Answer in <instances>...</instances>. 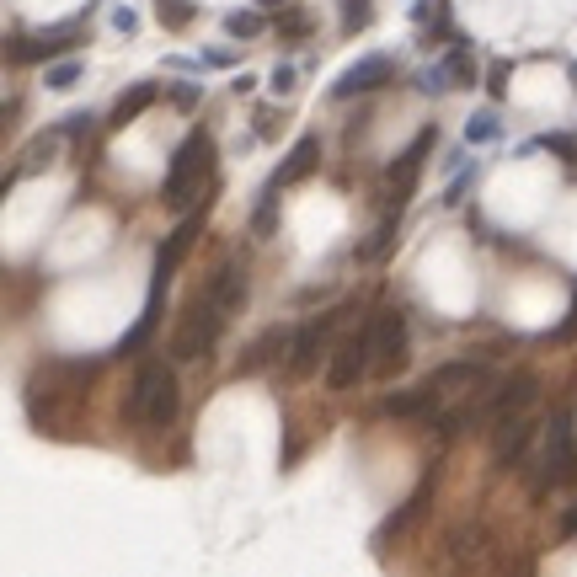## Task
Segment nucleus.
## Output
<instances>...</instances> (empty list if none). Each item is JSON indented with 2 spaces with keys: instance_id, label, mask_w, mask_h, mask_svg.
<instances>
[{
  "instance_id": "nucleus-1",
  "label": "nucleus",
  "mask_w": 577,
  "mask_h": 577,
  "mask_svg": "<svg viewBox=\"0 0 577 577\" xmlns=\"http://www.w3.org/2000/svg\"><path fill=\"white\" fill-rule=\"evenodd\" d=\"M177 374H171L166 364H155V358H145V364L134 369L129 380V407H123V417H129L134 428H155L166 433L171 423H177Z\"/></svg>"
},
{
  "instance_id": "nucleus-2",
  "label": "nucleus",
  "mask_w": 577,
  "mask_h": 577,
  "mask_svg": "<svg viewBox=\"0 0 577 577\" xmlns=\"http://www.w3.org/2000/svg\"><path fill=\"white\" fill-rule=\"evenodd\" d=\"M198 182H214V139L198 129L187 134L177 155H171V171L161 182V204L166 209H198Z\"/></svg>"
},
{
  "instance_id": "nucleus-3",
  "label": "nucleus",
  "mask_w": 577,
  "mask_h": 577,
  "mask_svg": "<svg viewBox=\"0 0 577 577\" xmlns=\"http://www.w3.org/2000/svg\"><path fill=\"white\" fill-rule=\"evenodd\" d=\"M225 321L230 316L209 300V294H193V300L182 305V316H177V332H171V358H177V364H187V358H209L220 332H225Z\"/></svg>"
},
{
  "instance_id": "nucleus-4",
  "label": "nucleus",
  "mask_w": 577,
  "mask_h": 577,
  "mask_svg": "<svg viewBox=\"0 0 577 577\" xmlns=\"http://www.w3.org/2000/svg\"><path fill=\"white\" fill-rule=\"evenodd\" d=\"M369 358H374V332H369V326H358V332H348L337 342L332 364H326V385H332V391H353V385L364 380Z\"/></svg>"
},
{
  "instance_id": "nucleus-5",
  "label": "nucleus",
  "mask_w": 577,
  "mask_h": 577,
  "mask_svg": "<svg viewBox=\"0 0 577 577\" xmlns=\"http://www.w3.org/2000/svg\"><path fill=\"white\" fill-rule=\"evenodd\" d=\"M433 145H439V134H433V129H423V134H417L412 145H407V150H401L396 161H391V171H385V193H391V214H401V204L412 198V187H417V177H423V161H428V150H433Z\"/></svg>"
},
{
  "instance_id": "nucleus-6",
  "label": "nucleus",
  "mask_w": 577,
  "mask_h": 577,
  "mask_svg": "<svg viewBox=\"0 0 577 577\" xmlns=\"http://www.w3.org/2000/svg\"><path fill=\"white\" fill-rule=\"evenodd\" d=\"M391 75H396V59H391V54L358 59V65H348V70L332 81V102H353V97H364V91H380Z\"/></svg>"
},
{
  "instance_id": "nucleus-7",
  "label": "nucleus",
  "mask_w": 577,
  "mask_h": 577,
  "mask_svg": "<svg viewBox=\"0 0 577 577\" xmlns=\"http://www.w3.org/2000/svg\"><path fill=\"white\" fill-rule=\"evenodd\" d=\"M332 326H337V310H332V316L305 321L300 332H294V348H289V380H310V374H316L321 353H326V337H332Z\"/></svg>"
},
{
  "instance_id": "nucleus-8",
  "label": "nucleus",
  "mask_w": 577,
  "mask_h": 577,
  "mask_svg": "<svg viewBox=\"0 0 577 577\" xmlns=\"http://www.w3.org/2000/svg\"><path fill=\"white\" fill-rule=\"evenodd\" d=\"M433 492H439V465H428V476L417 481V492H412L407 503H401V508L391 513V519L380 524V535H374V545H391L396 535H407V529H417V524H423V519H428V503H433Z\"/></svg>"
},
{
  "instance_id": "nucleus-9",
  "label": "nucleus",
  "mask_w": 577,
  "mask_h": 577,
  "mask_svg": "<svg viewBox=\"0 0 577 577\" xmlns=\"http://www.w3.org/2000/svg\"><path fill=\"white\" fill-rule=\"evenodd\" d=\"M198 230H204V209L198 214H187V220L171 230V236L161 241V262H155V273H150V294H166V284H171V273L182 268V257H187V246L198 241Z\"/></svg>"
},
{
  "instance_id": "nucleus-10",
  "label": "nucleus",
  "mask_w": 577,
  "mask_h": 577,
  "mask_svg": "<svg viewBox=\"0 0 577 577\" xmlns=\"http://www.w3.org/2000/svg\"><path fill=\"white\" fill-rule=\"evenodd\" d=\"M529 444H535V423L519 412H508L503 423H497L492 433V460H497V471H519L524 455H529Z\"/></svg>"
},
{
  "instance_id": "nucleus-11",
  "label": "nucleus",
  "mask_w": 577,
  "mask_h": 577,
  "mask_svg": "<svg viewBox=\"0 0 577 577\" xmlns=\"http://www.w3.org/2000/svg\"><path fill=\"white\" fill-rule=\"evenodd\" d=\"M369 332H374V358H380V369L396 374L401 358H407V316H401V310H380V321H374Z\"/></svg>"
},
{
  "instance_id": "nucleus-12",
  "label": "nucleus",
  "mask_w": 577,
  "mask_h": 577,
  "mask_svg": "<svg viewBox=\"0 0 577 577\" xmlns=\"http://www.w3.org/2000/svg\"><path fill=\"white\" fill-rule=\"evenodd\" d=\"M75 43H81V27H75V22H65V27H49V33H43V38H33V43L11 38V65H43V59H54V54L75 49Z\"/></svg>"
},
{
  "instance_id": "nucleus-13",
  "label": "nucleus",
  "mask_w": 577,
  "mask_h": 577,
  "mask_svg": "<svg viewBox=\"0 0 577 577\" xmlns=\"http://www.w3.org/2000/svg\"><path fill=\"white\" fill-rule=\"evenodd\" d=\"M289 348H294V332H284V326H268V332H262V337L252 342V348H246V353L236 358V380H241V374H257V369H268L273 358H284Z\"/></svg>"
},
{
  "instance_id": "nucleus-14",
  "label": "nucleus",
  "mask_w": 577,
  "mask_h": 577,
  "mask_svg": "<svg viewBox=\"0 0 577 577\" xmlns=\"http://www.w3.org/2000/svg\"><path fill=\"white\" fill-rule=\"evenodd\" d=\"M316 166H321V139H316V134L294 139V150L284 155V166L273 171V187H294V182L316 177Z\"/></svg>"
},
{
  "instance_id": "nucleus-15",
  "label": "nucleus",
  "mask_w": 577,
  "mask_h": 577,
  "mask_svg": "<svg viewBox=\"0 0 577 577\" xmlns=\"http://www.w3.org/2000/svg\"><path fill=\"white\" fill-rule=\"evenodd\" d=\"M439 407V385H412V391H391L385 396V417H396V423H417V417H433Z\"/></svg>"
},
{
  "instance_id": "nucleus-16",
  "label": "nucleus",
  "mask_w": 577,
  "mask_h": 577,
  "mask_svg": "<svg viewBox=\"0 0 577 577\" xmlns=\"http://www.w3.org/2000/svg\"><path fill=\"white\" fill-rule=\"evenodd\" d=\"M209 300L225 310V316H236V310H246V273H241V262H225V268H214L209 278Z\"/></svg>"
},
{
  "instance_id": "nucleus-17",
  "label": "nucleus",
  "mask_w": 577,
  "mask_h": 577,
  "mask_svg": "<svg viewBox=\"0 0 577 577\" xmlns=\"http://www.w3.org/2000/svg\"><path fill=\"white\" fill-rule=\"evenodd\" d=\"M535 396H540V380H535L529 369H519V374H513V380L503 385V391H492V401H487V407L508 417V412H524Z\"/></svg>"
},
{
  "instance_id": "nucleus-18",
  "label": "nucleus",
  "mask_w": 577,
  "mask_h": 577,
  "mask_svg": "<svg viewBox=\"0 0 577 577\" xmlns=\"http://www.w3.org/2000/svg\"><path fill=\"white\" fill-rule=\"evenodd\" d=\"M54 150H59V134H43V139H33V145H27V150L17 155V166L6 171V187H17V177H38V171H49Z\"/></svg>"
},
{
  "instance_id": "nucleus-19",
  "label": "nucleus",
  "mask_w": 577,
  "mask_h": 577,
  "mask_svg": "<svg viewBox=\"0 0 577 577\" xmlns=\"http://www.w3.org/2000/svg\"><path fill=\"white\" fill-rule=\"evenodd\" d=\"M155 97H161V86H155V81L129 86V91H123V97L113 102V118H107V123H113V129H129V123L145 113V107H155Z\"/></svg>"
},
{
  "instance_id": "nucleus-20",
  "label": "nucleus",
  "mask_w": 577,
  "mask_h": 577,
  "mask_svg": "<svg viewBox=\"0 0 577 577\" xmlns=\"http://www.w3.org/2000/svg\"><path fill=\"white\" fill-rule=\"evenodd\" d=\"M161 305H166V294H150L145 300V316H139L129 332H123V342H118V358H134V353H145V342H150V332H155V321H161Z\"/></svg>"
},
{
  "instance_id": "nucleus-21",
  "label": "nucleus",
  "mask_w": 577,
  "mask_h": 577,
  "mask_svg": "<svg viewBox=\"0 0 577 577\" xmlns=\"http://www.w3.org/2000/svg\"><path fill=\"white\" fill-rule=\"evenodd\" d=\"M476 380H487V369H481L476 358H460V364L433 369V385H439V391H465V385H476Z\"/></svg>"
},
{
  "instance_id": "nucleus-22",
  "label": "nucleus",
  "mask_w": 577,
  "mask_h": 577,
  "mask_svg": "<svg viewBox=\"0 0 577 577\" xmlns=\"http://www.w3.org/2000/svg\"><path fill=\"white\" fill-rule=\"evenodd\" d=\"M481 545H487V535H481V524H455V529L444 535V551L455 556V561H471V556L481 551Z\"/></svg>"
},
{
  "instance_id": "nucleus-23",
  "label": "nucleus",
  "mask_w": 577,
  "mask_h": 577,
  "mask_svg": "<svg viewBox=\"0 0 577 577\" xmlns=\"http://www.w3.org/2000/svg\"><path fill=\"white\" fill-rule=\"evenodd\" d=\"M471 412H476V407H433V439H439V444L460 439L465 423H471Z\"/></svg>"
},
{
  "instance_id": "nucleus-24",
  "label": "nucleus",
  "mask_w": 577,
  "mask_h": 577,
  "mask_svg": "<svg viewBox=\"0 0 577 577\" xmlns=\"http://www.w3.org/2000/svg\"><path fill=\"white\" fill-rule=\"evenodd\" d=\"M273 230H278V187L268 182V187H262V198H257V214H252V236L268 241Z\"/></svg>"
},
{
  "instance_id": "nucleus-25",
  "label": "nucleus",
  "mask_w": 577,
  "mask_h": 577,
  "mask_svg": "<svg viewBox=\"0 0 577 577\" xmlns=\"http://www.w3.org/2000/svg\"><path fill=\"white\" fill-rule=\"evenodd\" d=\"M396 225H401V214H385V225L374 230V236L358 246V262H380V257H391V241H396Z\"/></svg>"
},
{
  "instance_id": "nucleus-26",
  "label": "nucleus",
  "mask_w": 577,
  "mask_h": 577,
  "mask_svg": "<svg viewBox=\"0 0 577 577\" xmlns=\"http://www.w3.org/2000/svg\"><path fill=\"white\" fill-rule=\"evenodd\" d=\"M497 134H503V123H497L492 107H481V113H471V123H465V139H471V145H492Z\"/></svg>"
},
{
  "instance_id": "nucleus-27",
  "label": "nucleus",
  "mask_w": 577,
  "mask_h": 577,
  "mask_svg": "<svg viewBox=\"0 0 577 577\" xmlns=\"http://www.w3.org/2000/svg\"><path fill=\"white\" fill-rule=\"evenodd\" d=\"M155 17H161L171 33H177V27H187V22L198 17V6H193V0H155Z\"/></svg>"
},
{
  "instance_id": "nucleus-28",
  "label": "nucleus",
  "mask_w": 577,
  "mask_h": 577,
  "mask_svg": "<svg viewBox=\"0 0 577 577\" xmlns=\"http://www.w3.org/2000/svg\"><path fill=\"white\" fill-rule=\"evenodd\" d=\"M524 150H551V155H561L572 171H577V139H567V134H545V139H529Z\"/></svg>"
},
{
  "instance_id": "nucleus-29",
  "label": "nucleus",
  "mask_w": 577,
  "mask_h": 577,
  "mask_svg": "<svg viewBox=\"0 0 577 577\" xmlns=\"http://www.w3.org/2000/svg\"><path fill=\"white\" fill-rule=\"evenodd\" d=\"M369 22H374L369 0H342V33H364Z\"/></svg>"
},
{
  "instance_id": "nucleus-30",
  "label": "nucleus",
  "mask_w": 577,
  "mask_h": 577,
  "mask_svg": "<svg viewBox=\"0 0 577 577\" xmlns=\"http://www.w3.org/2000/svg\"><path fill=\"white\" fill-rule=\"evenodd\" d=\"M225 33H230V38H257V33H262V17H257V11H230V17H225Z\"/></svg>"
},
{
  "instance_id": "nucleus-31",
  "label": "nucleus",
  "mask_w": 577,
  "mask_h": 577,
  "mask_svg": "<svg viewBox=\"0 0 577 577\" xmlns=\"http://www.w3.org/2000/svg\"><path fill=\"white\" fill-rule=\"evenodd\" d=\"M75 81H81V65H75V59H59V65H49V91H70Z\"/></svg>"
},
{
  "instance_id": "nucleus-32",
  "label": "nucleus",
  "mask_w": 577,
  "mask_h": 577,
  "mask_svg": "<svg viewBox=\"0 0 577 577\" xmlns=\"http://www.w3.org/2000/svg\"><path fill=\"white\" fill-rule=\"evenodd\" d=\"M508 75H513V65H508V59H497V65H487V91H492V102H503V97H508Z\"/></svg>"
},
{
  "instance_id": "nucleus-33",
  "label": "nucleus",
  "mask_w": 577,
  "mask_h": 577,
  "mask_svg": "<svg viewBox=\"0 0 577 577\" xmlns=\"http://www.w3.org/2000/svg\"><path fill=\"white\" fill-rule=\"evenodd\" d=\"M310 33V11H284L278 17V38H305Z\"/></svg>"
},
{
  "instance_id": "nucleus-34",
  "label": "nucleus",
  "mask_w": 577,
  "mask_h": 577,
  "mask_svg": "<svg viewBox=\"0 0 577 577\" xmlns=\"http://www.w3.org/2000/svg\"><path fill=\"white\" fill-rule=\"evenodd\" d=\"M449 81H455V86H471V75H476V65H471V59H465V54H449Z\"/></svg>"
},
{
  "instance_id": "nucleus-35",
  "label": "nucleus",
  "mask_w": 577,
  "mask_h": 577,
  "mask_svg": "<svg viewBox=\"0 0 577 577\" xmlns=\"http://www.w3.org/2000/svg\"><path fill=\"white\" fill-rule=\"evenodd\" d=\"M268 86H273V97H289V91L300 86V81H294V65H278V70L268 75Z\"/></svg>"
},
{
  "instance_id": "nucleus-36",
  "label": "nucleus",
  "mask_w": 577,
  "mask_h": 577,
  "mask_svg": "<svg viewBox=\"0 0 577 577\" xmlns=\"http://www.w3.org/2000/svg\"><path fill=\"white\" fill-rule=\"evenodd\" d=\"M572 337H577V289H572V305H567V316H561V326H556L551 342H572Z\"/></svg>"
},
{
  "instance_id": "nucleus-37",
  "label": "nucleus",
  "mask_w": 577,
  "mask_h": 577,
  "mask_svg": "<svg viewBox=\"0 0 577 577\" xmlns=\"http://www.w3.org/2000/svg\"><path fill=\"white\" fill-rule=\"evenodd\" d=\"M257 139H278V107H257Z\"/></svg>"
},
{
  "instance_id": "nucleus-38",
  "label": "nucleus",
  "mask_w": 577,
  "mask_h": 577,
  "mask_svg": "<svg viewBox=\"0 0 577 577\" xmlns=\"http://www.w3.org/2000/svg\"><path fill=\"white\" fill-rule=\"evenodd\" d=\"M171 102H177V107H198V102H204V86H193V81H187V86L171 91Z\"/></svg>"
},
{
  "instance_id": "nucleus-39",
  "label": "nucleus",
  "mask_w": 577,
  "mask_h": 577,
  "mask_svg": "<svg viewBox=\"0 0 577 577\" xmlns=\"http://www.w3.org/2000/svg\"><path fill=\"white\" fill-rule=\"evenodd\" d=\"M561 540H577V503L561 513Z\"/></svg>"
},
{
  "instance_id": "nucleus-40",
  "label": "nucleus",
  "mask_w": 577,
  "mask_h": 577,
  "mask_svg": "<svg viewBox=\"0 0 577 577\" xmlns=\"http://www.w3.org/2000/svg\"><path fill=\"white\" fill-rule=\"evenodd\" d=\"M465 182H471V177H455V182H449V193H444V209H455V198L465 193Z\"/></svg>"
},
{
  "instance_id": "nucleus-41",
  "label": "nucleus",
  "mask_w": 577,
  "mask_h": 577,
  "mask_svg": "<svg viewBox=\"0 0 577 577\" xmlns=\"http://www.w3.org/2000/svg\"><path fill=\"white\" fill-rule=\"evenodd\" d=\"M113 22H118V33H134V11H123V6H118V11H113Z\"/></svg>"
},
{
  "instance_id": "nucleus-42",
  "label": "nucleus",
  "mask_w": 577,
  "mask_h": 577,
  "mask_svg": "<svg viewBox=\"0 0 577 577\" xmlns=\"http://www.w3.org/2000/svg\"><path fill=\"white\" fill-rule=\"evenodd\" d=\"M561 481H577V449L567 455V471H561Z\"/></svg>"
},
{
  "instance_id": "nucleus-43",
  "label": "nucleus",
  "mask_w": 577,
  "mask_h": 577,
  "mask_svg": "<svg viewBox=\"0 0 577 577\" xmlns=\"http://www.w3.org/2000/svg\"><path fill=\"white\" fill-rule=\"evenodd\" d=\"M262 6H268V11H278V6H284V0H262Z\"/></svg>"
},
{
  "instance_id": "nucleus-44",
  "label": "nucleus",
  "mask_w": 577,
  "mask_h": 577,
  "mask_svg": "<svg viewBox=\"0 0 577 577\" xmlns=\"http://www.w3.org/2000/svg\"><path fill=\"white\" fill-rule=\"evenodd\" d=\"M567 81H572V86H577V65H572V75H567Z\"/></svg>"
}]
</instances>
